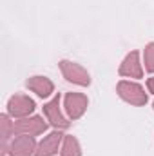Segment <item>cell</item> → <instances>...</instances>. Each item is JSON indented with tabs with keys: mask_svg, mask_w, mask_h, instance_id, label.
<instances>
[{
	"mask_svg": "<svg viewBox=\"0 0 154 156\" xmlns=\"http://www.w3.org/2000/svg\"><path fill=\"white\" fill-rule=\"evenodd\" d=\"M116 93L123 102H127L131 105H136V107H142L149 102V96H147L145 89L138 82H132V80H120L118 85H116Z\"/></svg>",
	"mask_w": 154,
	"mask_h": 156,
	"instance_id": "obj_1",
	"label": "cell"
},
{
	"mask_svg": "<svg viewBox=\"0 0 154 156\" xmlns=\"http://www.w3.org/2000/svg\"><path fill=\"white\" fill-rule=\"evenodd\" d=\"M58 67L62 71V76L67 82L80 85V87H89L91 85V75L83 66H80L76 62H71V60H60Z\"/></svg>",
	"mask_w": 154,
	"mask_h": 156,
	"instance_id": "obj_2",
	"label": "cell"
},
{
	"mask_svg": "<svg viewBox=\"0 0 154 156\" xmlns=\"http://www.w3.org/2000/svg\"><path fill=\"white\" fill-rule=\"evenodd\" d=\"M7 115L15 120H20V118L31 116L37 109V104L33 98H29L27 94H22V93H16L13 94L9 100H7Z\"/></svg>",
	"mask_w": 154,
	"mask_h": 156,
	"instance_id": "obj_3",
	"label": "cell"
},
{
	"mask_svg": "<svg viewBox=\"0 0 154 156\" xmlns=\"http://www.w3.org/2000/svg\"><path fill=\"white\" fill-rule=\"evenodd\" d=\"M60 102H62L60 94H54L47 104H44V116L49 122V125H53V127L58 129V131H64V129L69 127V122H71V120L67 118V115L62 113Z\"/></svg>",
	"mask_w": 154,
	"mask_h": 156,
	"instance_id": "obj_4",
	"label": "cell"
},
{
	"mask_svg": "<svg viewBox=\"0 0 154 156\" xmlns=\"http://www.w3.org/2000/svg\"><path fill=\"white\" fill-rule=\"evenodd\" d=\"M87 105H89V98L83 93H65L64 96V113L71 122L83 116L87 111Z\"/></svg>",
	"mask_w": 154,
	"mask_h": 156,
	"instance_id": "obj_5",
	"label": "cell"
},
{
	"mask_svg": "<svg viewBox=\"0 0 154 156\" xmlns=\"http://www.w3.org/2000/svg\"><path fill=\"white\" fill-rule=\"evenodd\" d=\"M49 122L44 120V116L31 115V116L20 118L15 122V133L16 134H29V136H38L47 131Z\"/></svg>",
	"mask_w": 154,
	"mask_h": 156,
	"instance_id": "obj_6",
	"label": "cell"
},
{
	"mask_svg": "<svg viewBox=\"0 0 154 156\" xmlns=\"http://www.w3.org/2000/svg\"><path fill=\"white\" fill-rule=\"evenodd\" d=\"M120 76L131 78V80H138L143 78V64L140 60V53L138 51H131L125 55V58L121 60L120 67H118Z\"/></svg>",
	"mask_w": 154,
	"mask_h": 156,
	"instance_id": "obj_7",
	"label": "cell"
},
{
	"mask_svg": "<svg viewBox=\"0 0 154 156\" xmlns=\"http://www.w3.org/2000/svg\"><path fill=\"white\" fill-rule=\"evenodd\" d=\"M37 145H38V144L35 142V136H29V134H16V136L9 142L7 153H9V156H35Z\"/></svg>",
	"mask_w": 154,
	"mask_h": 156,
	"instance_id": "obj_8",
	"label": "cell"
},
{
	"mask_svg": "<svg viewBox=\"0 0 154 156\" xmlns=\"http://www.w3.org/2000/svg\"><path fill=\"white\" fill-rule=\"evenodd\" d=\"M64 136L62 131L54 129L53 133H49L47 136H44L37 145V151H35V156H54L60 147H62V142H64Z\"/></svg>",
	"mask_w": 154,
	"mask_h": 156,
	"instance_id": "obj_9",
	"label": "cell"
},
{
	"mask_svg": "<svg viewBox=\"0 0 154 156\" xmlns=\"http://www.w3.org/2000/svg\"><path fill=\"white\" fill-rule=\"evenodd\" d=\"M26 87L29 89V91H33L37 96L40 98H49V96H53V93H54V83H53V80L47 76H44V75H35V76H29L26 80Z\"/></svg>",
	"mask_w": 154,
	"mask_h": 156,
	"instance_id": "obj_10",
	"label": "cell"
},
{
	"mask_svg": "<svg viewBox=\"0 0 154 156\" xmlns=\"http://www.w3.org/2000/svg\"><path fill=\"white\" fill-rule=\"evenodd\" d=\"M0 127H2V156H7V149H9V142L11 136H15V122H11V116L7 113L0 115Z\"/></svg>",
	"mask_w": 154,
	"mask_h": 156,
	"instance_id": "obj_11",
	"label": "cell"
},
{
	"mask_svg": "<svg viewBox=\"0 0 154 156\" xmlns=\"http://www.w3.org/2000/svg\"><path fill=\"white\" fill-rule=\"evenodd\" d=\"M60 156H82V145L73 134H65L62 147H60Z\"/></svg>",
	"mask_w": 154,
	"mask_h": 156,
	"instance_id": "obj_12",
	"label": "cell"
},
{
	"mask_svg": "<svg viewBox=\"0 0 154 156\" xmlns=\"http://www.w3.org/2000/svg\"><path fill=\"white\" fill-rule=\"evenodd\" d=\"M143 67L147 73H154V42H149L143 49Z\"/></svg>",
	"mask_w": 154,
	"mask_h": 156,
	"instance_id": "obj_13",
	"label": "cell"
},
{
	"mask_svg": "<svg viewBox=\"0 0 154 156\" xmlns=\"http://www.w3.org/2000/svg\"><path fill=\"white\" fill-rule=\"evenodd\" d=\"M147 91L154 94V75L151 78H147Z\"/></svg>",
	"mask_w": 154,
	"mask_h": 156,
	"instance_id": "obj_14",
	"label": "cell"
},
{
	"mask_svg": "<svg viewBox=\"0 0 154 156\" xmlns=\"http://www.w3.org/2000/svg\"><path fill=\"white\" fill-rule=\"evenodd\" d=\"M152 109H154V102H152Z\"/></svg>",
	"mask_w": 154,
	"mask_h": 156,
	"instance_id": "obj_15",
	"label": "cell"
}]
</instances>
